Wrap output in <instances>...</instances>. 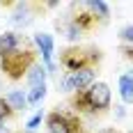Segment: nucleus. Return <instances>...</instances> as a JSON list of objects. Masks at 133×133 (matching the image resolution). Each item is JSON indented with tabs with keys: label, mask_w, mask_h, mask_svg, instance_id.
<instances>
[{
	"label": "nucleus",
	"mask_w": 133,
	"mask_h": 133,
	"mask_svg": "<svg viewBox=\"0 0 133 133\" xmlns=\"http://www.w3.org/2000/svg\"><path fill=\"white\" fill-rule=\"evenodd\" d=\"M87 7H90L94 14H99L101 18H108V16H110V9H108V5H106V2H101V0H96V2H87Z\"/></svg>",
	"instance_id": "ddd939ff"
},
{
	"label": "nucleus",
	"mask_w": 133,
	"mask_h": 133,
	"mask_svg": "<svg viewBox=\"0 0 133 133\" xmlns=\"http://www.w3.org/2000/svg\"><path fill=\"white\" fill-rule=\"evenodd\" d=\"M101 133H117L115 129H108V131H101Z\"/></svg>",
	"instance_id": "aec40b11"
},
{
	"label": "nucleus",
	"mask_w": 133,
	"mask_h": 133,
	"mask_svg": "<svg viewBox=\"0 0 133 133\" xmlns=\"http://www.w3.org/2000/svg\"><path fill=\"white\" fill-rule=\"evenodd\" d=\"M12 110H25L28 108V96L23 92H18V90H14V92L7 94V99H5Z\"/></svg>",
	"instance_id": "9d476101"
},
{
	"label": "nucleus",
	"mask_w": 133,
	"mask_h": 133,
	"mask_svg": "<svg viewBox=\"0 0 133 133\" xmlns=\"http://www.w3.org/2000/svg\"><path fill=\"white\" fill-rule=\"evenodd\" d=\"M0 57H2V53H0Z\"/></svg>",
	"instance_id": "412c9836"
},
{
	"label": "nucleus",
	"mask_w": 133,
	"mask_h": 133,
	"mask_svg": "<svg viewBox=\"0 0 133 133\" xmlns=\"http://www.w3.org/2000/svg\"><path fill=\"white\" fill-rule=\"evenodd\" d=\"M131 133H133V131H131Z\"/></svg>",
	"instance_id": "4be33fe9"
},
{
	"label": "nucleus",
	"mask_w": 133,
	"mask_h": 133,
	"mask_svg": "<svg viewBox=\"0 0 133 133\" xmlns=\"http://www.w3.org/2000/svg\"><path fill=\"white\" fill-rule=\"evenodd\" d=\"M46 66L41 64H32V69L28 71V83L32 85V87H41V85H46Z\"/></svg>",
	"instance_id": "1a4fd4ad"
},
{
	"label": "nucleus",
	"mask_w": 133,
	"mask_h": 133,
	"mask_svg": "<svg viewBox=\"0 0 133 133\" xmlns=\"http://www.w3.org/2000/svg\"><path fill=\"white\" fill-rule=\"evenodd\" d=\"M74 103L83 110H106L110 106V87L106 83H94L85 92H78Z\"/></svg>",
	"instance_id": "f03ea898"
},
{
	"label": "nucleus",
	"mask_w": 133,
	"mask_h": 133,
	"mask_svg": "<svg viewBox=\"0 0 133 133\" xmlns=\"http://www.w3.org/2000/svg\"><path fill=\"white\" fill-rule=\"evenodd\" d=\"M0 133H12V131H9L7 126H2V124H0Z\"/></svg>",
	"instance_id": "6ab92c4d"
},
{
	"label": "nucleus",
	"mask_w": 133,
	"mask_h": 133,
	"mask_svg": "<svg viewBox=\"0 0 133 133\" xmlns=\"http://www.w3.org/2000/svg\"><path fill=\"white\" fill-rule=\"evenodd\" d=\"M99 60V51H80V48H69L62 53V64L76 74L83 69H92V62Z\"/></svg>",
	"instance_id": "7ed1b4c3"
},
{
	"label": "nucleus",
	"mask_w": 133,
	"mask_h": 133,
	"mask_svg": "<svg viewBox=\"0 0 133 133\" xmlns=\"http://www.w3.org/2000/svg\"><path fill=\"white\" fill-rule=\"evenodd\" d=\"M9 115H12V108H9V103H7L5 99H0V122L7 119Z\"/></svg>",
	"instance_id": "dca6fc26"
},
{
	"label": "nucleus",
	"mask_w": 133,
	"mask_h": 133,
	"mask_svg": "<svg viewBox=\"0 0 133 133\" xmlns=\"http://www.w3.org/2000/svg\"><path fill=\"white\" fill-rule=\"evenodd\" d=\"M35 44L39 46L41 51V57H44V62H46V71H55V64H53V37L51 35H46V32H39V35H35Z\"/></svg>",
	"instance_id": "423d86ee"
},
{
	"label": "nucleus",
	"mask_w": 133,
	"mask_h": 133,
	"mask_svg": "<svg viewBox=\"0 0 133 133\" xmlns=\"http://www.w3.org/2000/svg\"><path fill=\"white\" fill-rule=\"evenodd\" d=\"M46 124H48V133H80L83 131L78 117H74L69 112H51L46 117Z\"/></svg>",
	"instance_id": "20e7f679"
},
{
	"label": "nucleus",
	"mask_w": 133,
	"mask_h": 133,
	"mask_svg": "<svg viewBox=\"0 0 133 133\" xmlns=\"http://www.w3.org/2000/svg\"><path fill=\"white\" fill-rule=\"evenodd\" d=\"M18 44H21L18 35L5 32V35L0 37V53H9V51H14V48H18Z\"/></svg>",
	"instance_id": "9b49d317"
},
{
	"label": "nucleus",
	"mask_w": 133,
	"mask_h": 133,
	"mask_svg": "<svg viewBox=\"0 0 133 133\" xmlns=\"http://www.w3.org/2000/svg\"><path fill=\"white\" fill-rule=\"evenodd\" d=\"M32 60H35V53L32 51H25V48H14L9 53H2L0 57V66L5 69V74L9 78H23V74H28L32 69Z\"/></svg>",
	"instance_id": "f257e3e1"
},
{
	"label": "nucleus",
	"mask_w": 133,
	"mask_h": 133,
	"mask_svg": "<svg viewBox=\"0 0 133 133\" xmlns=\"http://www.w3.org/2000/svg\"><path fill=\"white\" fill-rule=\"evenodd\" d=\"M94 85V71L92 69H83V71H76V74H69L64 80H62V90H87Z\"/></svg>",
	"instance_id": "39448f33"
},
{
	"label": "nucleus",
	"mask_w": 133,
	"mask_h": 133,
	"mask_svg": "<svg viewBox=\"0 0 133 133\" xmlns=\"http://www.w3.org/2000/svg\"><path fill=\"white\" fill-rule=\"evenodd\" d=\"M9 21H12V25H16V28H25V25H30V21H32L30 5H28V2H16V7H14L12 16H9Z\"/></svg>",
	"instance_id": "0eeeda50"
},
{
	"label": "nucleus",
	"mask_w": 133,
	"mask_h": 133,
	"mask_svg": "<svg viewBox=\"0 0 133 133\" xmlns=\"http://www.w3.org/2000/svg\"><path fill=\"white\" fill-rule=\"evenodd\" d=\"M39 124H41V115H35V117H32V119H30V122L25 124V129H28V131H35V129H37Z\"/></svg>",
	"instance_id": "a211bd4d"
},
{
	"label": "nucleus",
	"mask_w": 133,
	"mask_h": 133,
	"mask_svg": "<svg viewBox=\"0 0 133 133\" xmlns=\"http://www.w3.org/2000/svg\"><path fill=\"white\" fill-rule=\"evenodd\" d=\"M44 96H46V85H41V87H32L30 94H28V106H37Z\"/></svg>",
	"instance_id": "f8f14e48"
},
{
	"label": "nucleus",
	"mask_w": 133,
	"mask_h": 133,
	"mask_svg": "<svg viewBox=\"0 0 133 133\" xmlns=\"http://www.w3.org/2000/svg\"><path fill=\"white\" fill-rule=\"evenodd\" d=\"M119 37H122L124 41L133 44V25H124V28H122V32H119Z\"/></svg>",
	"instance_id": "f3484780"
},
{
	"label": "nucleus",
	"mask_w": 133,
	"mask_h": 133,
	"mask_svg": "<svg viewBox=\"0 0 133 133\" xmlns=\"http://www.w3.org/2000/svg\"><path fill=\"white\" fill-rule=\"evenodd\" d=\"M80 32H83V30H80L76 23H69V28H66V37H69L71 41H78L80 39Z\"/></svg>",
	"instance_id": "2eb2a0df"
},
{
	"label": "nucleus",
	"mask_w": 133,
	"mask_h": 133,
	"mask_svg": "<svg viewBox=\"0 0 133 133\" xmlns=\"http://www.w3.org/2000/svg\"><path fill=\"white\" fill-rule=\"evenodd\" d=\"M119 94L124 99V103H133V71L124 74L119 78Z\"/></svg>",
	"instance_id": "6e6552de"
},
{
	"label": "nucleus",
	"mask_w": 133,
	"mask_h": 133,
	"mask_svg": "<svg viewBox=\"0 0 133 133\" xmlns=\"http://www.w3.org/2000/svg\"><path fill=\"white\" fill-rule=\"evenodd\" d=\"M92 21H94V16H92V14H80V16H76V21H74V23H76L80 30H85V28H90V25H92Z\"/></svg>",
	"instance_id": "4468645a"
}]
</instances>
